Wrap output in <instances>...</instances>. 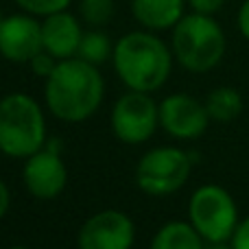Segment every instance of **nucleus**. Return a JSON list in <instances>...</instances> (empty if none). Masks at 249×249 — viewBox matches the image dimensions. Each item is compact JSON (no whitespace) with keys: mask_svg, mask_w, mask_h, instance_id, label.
Masks as SVG:
<instances>
[{"mask_svg":"<svg viewBox=\"0 0 249 249\" xmlns=\"http://www.w3.org/2000/svg\"><path fill=\"white\" fill-rule=\"evenodd\" d=\"M22 181L31 197L39 201L57 199L68 184V168L61 158V142L57 138H48L44 149L24 160Z\"/></svg>","mask_w":249,"mask_h":249,"instance_id":"obj_8","label":"nucleus"},{"mask_svg":"<svg viewBox=\"0 0 249 249\" xmlns=\"http://www.w3.org/2000/svg\"><path fill=\"white\" fill-rule=\"evenodd\" d=\"M11 206V193H9V186L0 179V219H4V214L9 212Z\"/></svg>","mask_w":249,"mask_h":249,"instance_id":"obj_23","label":"nucleus"},{"mask_svg":"<svg viewBox=\"0 0 249 249\" xmlns=\"http://www.w3.org/2000/svg\"><path fill=\"white\" fill-rule=\"evenodd\" d=\"M243 96L236 88L221 86L214 88L210 94L206 96V109L210 114L212 121L216 123H232L243 114Z\"/></svg>","mask_w":249,"mask_h":249,"instance_id":"obj_15","label":"nucleus"},{"mask_svg":"<svg viewBox=\"0 0 249 249\" xmlns=\"http://www.w3.org/2000/svg\"><path fill=\"white\" fill-rule=\"evenodd\" d=\"M206 249H232V243H206Z\"/></svg>","mask_w":249,"mask_h":249,"instance_id":"obj_24","label":"nucleus"},{"mask_svg":"<svg viewBox=\"0 0 249 249\" xmlns=\"http://www.w3.org/2000/svg\"><path fill=\"white\" fill-rule=\"evenodd\" d=\"M0 57H2V53H0Z\"/></svg>","mask_w":249,"mask_h":249,"instance_id":"obj_27","label":"nucleus"},{"mask_svg":"<svg viewBox=\"0 0 249 249\" xmlns=\"http://www.w3.org/2000/svg\"><path fill=\"white\" fill-rule=\"evenodd\" d=\"M149 249H206V241L190 221H171L155 232Z\"/></svg>","mask_w":249,"mask_h":249,"instance_id":"obj_14","label":"nucleus"},{"mask_svg":"<svg viewBox=\"0 0 249 249\" xmlns=\"http://www.w3.org/2000/svg\"><path fill=\"white\" fill-rule=\"evenodd\" d=\"M228 39L221 24L212 16L188 13L173 26L171 51L184 70L203 74L223 61Z\"/></svg>","mask_w":249,"mask_h":249,"instance_id":"obj_3","label":"nucleus"},{"mask_svg":"<svg viewBox=\"0 0 249 249\" xmlns=\"http://www.w3.org/2000/svg\"><path fill=\"white\" fill-rule=\"evenodd\" d=\"M105 96V81L99 66L79 57L61 59L44 81V101L57 121L83 123L99 112Z\"/></svg>","mask_w":249,"mask_h":249,"instance_id":"obj_1","label":"nucleus"},{"mask_svg":"<svg viewBox=\"0 0 249 249\" xmlns=\"http://www.w3.org/2000/svg\"><path fill=\"white\" fill-rule=\"evenodd\" d=\"M236 24L241 35L249 42V0H243L241 9H238V16H236Z\"/></svg>","mask_w":249,"mask_h":249,"instance_id":"obj_22","label":"nucleus"},{"mask_svg":"<svg viewBox=\"0 0 249 249\" xmlns=\"http://www.w3.org/2000/svg\"><path fill=\"white\" fill-rule=\"evenodd\" d=\"M210 114L206 103L186 92H175L160 103V127L177 140H197L208 131Z\"/></svg>","mask_w":249,"mask_h":249,"instance_id":"obj_10","label":"nucleus"},{"mask_svg":"<svg viewBox=\"0 0 249 249\" xmlns=\"http://www.w3.org/2000/svg\"><path fill=\"white\" fill-rule=\"evenodd\" d=\"M186 0H131V13L146 31H168L186 16Z\"/></svg>","mask_w":249,"mask_h":249,"instance_id":"obj_13","label":"nucleus"},{"mask_svg":"<svg viewBox=\"0 0 249 249\" xmlns=\"http://www.w3.org/2000/svg\"><path fill=\"white\" fill-rule=\"evenodd\" d=\"M57 64H59V59H55V57H53L51 53H46V51H39L37 55H35L33 59L29 61V66H31V72H33L35 77L44 79V81H46V79L51 77L53 72H55Z\"/></svg>","mask_w":249,"mask_h":249,"instance_id":"obj_19","label":"nucleus"},{"mask_svg":"<svg viewBox=\"0 0 249 249\" xmlns=\"http://www.w3.org/2000/svg\"><path fill=\"white\" fill-rule=\"evenodd\" d=\"M9 249H31V247H24V245H13V247H9Z\"/></svg>","mask_w":249,"mask_h":249,"instance_id":"obj_25","label":"nucleus"},{"mask_svg":"<svg viewBox=\"0 0 249 249\" xmlns=\"http://www.w3.org/2000/svg\"><path fill=\"white\" fill-rule=\"evenodd\" d=\"M109 127L123 144H144L160 127V103L149 92H124L112 107Z\"/></svg>","mask_w":249,"mask_h":249,"instance_id":"obj_7","label":"nucleus"},{"mask_svg":"<svg viewBox=\"0 0 249 249\" xmlns=\"http://www.w3.org/2000/svg\"><path fill=\"white\" fill-rule=\"evenodd\" d=\"M230 243H232V249H249V216L241 219Z\"/></svg>","mask_w":249,"mask_h":249,"instance_id":"obj_21","label":"nucleus"},{"mask_svg":"<svg viewBox=\"0 0 249 249\" xmlns=\"http://www.w3.org/2000/svg\"><path fill=\"white\" fill-rule=\"evenodd\" d=\"M39 51L42 44V22L31 13H13L0 24V53L4 59L16 64H29Z\"/></svg>","mask_w":249,"mask_h":249,"instance_id":"obj_11","label":"nucleus"},{"mask_svg":"<svg viewBox=\"0 0 249 249\" xmlns=\"http://www.w3.org/2000/svg\"><path fill=\"white\" fill-rule=\"evenodd\" d=\"M2 20H4V16H2V9H0V24H2Z\"/></svg>","mask_w":249,"mask_h":249,"instance_id":"obj_26","label":"nucleus"},{"mask_svg":"<svg viewBox=\"0 0 249 249\" xmlns=\"http://www.w3.org/2000/svg\"><path fill=\"white\" fill-rule=\"evenodd\" d=\"M190 9L195 13H203V16H214L223 9L225 0H188Z\"/></svg>","mask_w":249,"mask_h":249,"instance_id":"obj_20","label":"nucleus"},{"mask_svg":"<svg viewBox=\"0 0 249 249\" xmlns=\"http://www.w3.org/2000/svg\"><path fill=\"white\" fill-rule=\"evenodd\" d=\"M83 37V29L79 18L68 11H57L44 18L42 22V44L44 51L51 53L55 59L77 57L79 44Z\"/></svg>","mask_w":249,"mask_h":249,"instance_id":"obj_12","label":"nucleus"},{"mask_svg":"<svg viewBox=\"0 0 249 249\" xmlns=\"http://www.w3.org/2000/svg\"><path fill=\"white\" fill-rule=\"evenodd\" d=\"M136 225L121 210H101L86 219L77 234V249H131Z\"/></svg>","mask_w":249,"mask_h":249,"instance_id":"obj_9","label":"nucleus"},{"mask_svg":"<svg viewBox=\"0 0 249 249\" xmlns=\"http://www.w3.org/2000/svg\"><path fill=\"white\" fill-rule=\"evenodd\" d=\"M114 70L118 79L138 92H158L173 72V51L153 31H131L114 46Z\"/></svg>","mask_w":249,"mask_h":249,"instance_id":"obj_2","label":"nucleus"},{"mask_svg":"<svg viewBox=\"0 0 249 249\" xmlns=\"http://www.w3.org/2000/svg\"><path fill=\"white\" fill-rule=\"evenodd\" d=\"M46 140V116L33 96L11 92L0 99V153L26 160L44 149Z\"/></svg>","mask_w":249,"mask_h":249,"instance_id":"obj_4","label":"nucleus"},{"mask_svg":"<svg viewBox=\"0 0 249 249\" xmlns=\"http://www.w3.org/2000/svg\"><path fill=\"white\" fill-rule=\"evenodd\" d=\"M79 16L92 29L109 24L114 18V0H81L79 2Z\"/></svg>","mask_w":249,"mask_h":249,"instance_id":"obj_17","label":"nucleus"},{"mask_svg":"<svg viewBox=\"0 0 249 249\" xmlns=\"http://www.w3.org/2000/svg\"><path fill=\"white\" fill-rule=\"evenodd\" d=\"M114 46L116 44L109 39L107 33H103L101 29H92L83 33L77 57L92 66H103L105 61H109L114 57Z\"/></svg>","mask_w":249,"mask_h":249,"instance_id":"obj_16","label":"nucleus"},{"mask_svg":"<svg viewBox=\"0 0 249 249\" xmlns=\"http://www.w3.org/2000/svg\"><path fill=\"white\" fill-rule=\"evenodd\" d=\"M188 221L206 243L232 241L241 216L234 197L219 184H203L190 195Z\"/></svg>","mask_w":249,"mask_h":249,"instance_id":"obj_5","label":"nucleus"},{"mask_svg":"<svg viewBox=\"0 0 249 249\" xmlns=\"http://www.w3.org/2000/svg\"><path fill=\"white\" fill-rule=\"evenodd\" d=\"M72 0H16V4L20 9H24L26 13L31 16H51V13H57V11H66L70 7Z\"/></svg>","mask_w":249,"mask_h":249,"instance_id":"obj_18","label":"nucleus"},{"mask_svg":"<svg viewBox=\"0 0 249 249\" xmlns=\"http://www.w3.org/2000/svg\"><path fill=\"white\" fill-rule=\"evenodd\" d=\"M195 155L177 146H158L138 160L136 184L149 197H168L186 186Z\"/></svg>","mask_w":249,"mask_h":249,"instance_id":"obj_6","label":"nucleus"}]
</instances>
